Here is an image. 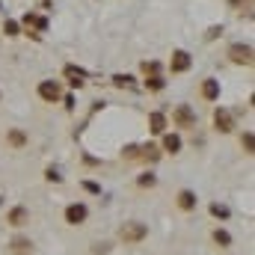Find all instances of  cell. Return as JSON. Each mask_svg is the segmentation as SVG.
<instances>
[{
  "label": "cell",
  "mask_w": 255,
  "mask_h": 255,
  "mask_svg": "<svg viewBox=\"0 0 255 255\" xmlns=\"http://www.w3.org/2000/svg\"><path fill=\"white\" fill-rule=\"evenodd\" d=\"M172 125L181 128V130H187V128H196V113H193L190 104H178V107L172 110Z\"/></svg>",
  "instance_id": "cell-1"
},
{
  "label": "cell",
  "mask_w": 255,
  "mask_h": 255,
  "mask_svg": "<svg viewBox=\"0 0 255 255\" xmlns=\"http://www.w3.org/2000/svg\"><path fill=\"white\" fill-rule=\"evenodd\" d=\"M145 235H148L145 223H125V226L119 229V238H122L125 244H139V241H142Z\"/></svg>",
  "instance_id": "cell-2"
},
{
  "label": "cell",
  "mask_w": 255,
  "mask_h": 255,
  "mask_svg": "<svg viewBox=\"0 0 255 255\" xmlns=\"http://www.w3.org/2000/svg\"><path fill=\"white\" fill-rule=\"evenodd\" d=\"M229 60L235 65H253V45H244V42H235L229 48Z\"/></svg>",
  "instance_id": "cell-3"
},
{
  "label": "cell",
  "mask_w": 255,
  "mask_h": 255,
  "mask_svg": "<svg viewBox=\"0 0 255 255\" xmlns=\"http://www.w3.org/2000/svg\"><path fill=\"white\" fill-rule=\"evenodd\" d=\"M86 217H89V208H86L83 202H71V205L65 208V223H68V226H83Z\"/></svg>",
  "instance_id": "cell-4"
},
{
  "label": "cell",
  "mask_w": 255,
  "mask_h": 255,
  "mask_svg": "<svg viewBox=\"0 0 255 255\" xmlns=\"http://www.w3.org/2000/svg\"><path fill=\"white\" fill-rule=\"evenodd\" d=\"M36 92H39V98H42V101H48V104L60 101V95H63V89H60V83H57V80H42Z\"/></svg>",
  "instance_id": "cell-5"
},
{
  "label": "cell",
  "mask_w": 255,
  "mask_h": 255,
  "mask_svg": "<svg viewBox=\"0 0 255 255\" xmlns=\"http://www.w3.org/2000/svg\"><path fill=\"white\" fill-rule=\"evenodd\" d=\"M190 65H193V57L187 51H175L172 60H169V71L172 74H184V71H190Z\"/></svg>",
  "instance_id": "cell-6"
},
{
  "label": "cell",
  "mask_w": 255,
  "mask_h": 255,
  "mask_svg": "<svg viewBox=\"0 0 255 255\" xmlns=\"http://www.w3.org/2000/svg\"><path fill=\"white\" fill-rule=\"evenodd\" d=\"M214 125H217L220 133H229V130L235 128V119H232V113H229L226 107H217V110H214Z\"/></svg>",
  "instance_id": "cell-7"
},
{
  "label": "cell",
  "mask_w": 255,
  "mask_h": 255,
  "mask_svg": "<svg viewBox=\"0 0 255 255\" xmlns=\"http://www.w3.org/2000/svg\"><path fill=\"white\" fill-rule=\"evenodd\" d=\"M199 92H202V98H205V101H220V80H214V77H205Z\"/></svg>",
  "instance_id": "cell-8"
},
{
  "label": "cell",
  "mask_w": 255,
  "mask_h": 255,
  "mask_svg": "<svg viewBox=\"0 0 255 255\" xmlns=\"http://www.w3.org/2000/svg\"><path fill=\"white\" fill-rule=\"evenodd\" d=\"M6 223H9V226H27V223H30V211L18 205V208H12V211L6 214Z\"/></svg>",
  "instance_id": "cell-9"
},
{
  "label": "cell",
  "mask_w": 255,
  "mask_h": 255,
  "mask_svg": "<svg viewBox=\"0 0 255 255\" xmlns=\"http://www.w3.org/2000/svg\"><path fill=\"white\" fill-rule=\"evenodd\" d=\"M196 202H199V199H196V193L193 190H181L178 193V199H175V205H178L181 211H196Z\"/></svg>",
  "instance_id": "cell-10"
},
{
  "label": "cell",
  "mask_w": 255,
  "mask_h": 255,
  "mask_svg": "<svg viewBox=\"0 0 255 255\" xmlns=\"http://www.w3.org/2000/svg\"><path fill=\"white\" fill-rule=\"evenodd\" d=\"M148 130H151V133H163V130H166V116H163L160 110L148 113Z\"/></svg>",
  "instance_id": "cell-11"
},
{
  "label": "cell",
  "mask_w": 255,
  "mask_h": 255,
  "mask_svg": "<svg viewBox=\"0 0 255 255\" xmlns=\"http://www.w3.org/2000/svg\"><path fill=\"white\" fill-rule=\"evenodd\" d=\"M181 136L178 133H163V151H169V154H178L181 151Z\"/></svg>",
  "instance_id": "cell-12"
},
{
  "label": "cell",
  "mask_w": 255,
  "mask_h": 255,
  "mask_svg": "<svg viewBox=\"0 0 255 255\" xmlns=\"http://www.w3.org/2000/svg\"><path fill=\"white\" fill-rule=\"evenodd\" d=\"M6 142H9L12 148H24V145H27V133L18 130V128H12V130L6 133Z\"/></svg>",
  "instance_id": "cell-13"
},
{
  "label": "cell",
  "mask_w": 255,
  "mask_h": 255,
  "mask_svg": "<svg viewBox=\"0 0 255 255\" xmlns=\"http://www.w3.org/2000/svg\"><path fill=\"white\" fill-rule=\"evenodd\" d=\"M9 247H12V253H15V255H30V253H33V244H30L27 238H15Z\"/></svg>",
  "instance_id": "cell-14"
},
{
  "label": "cell",
  "mask_w": 255,
  "mask_h": 255,
  "mask_svg": "<svg viewBox=\"0 0 255 255\" xmlns=\"http://www.w3.org/2000/svg\"><path fill=\"white\" fill-rule=\"evenodd\" d=\"M214 244L226 250V247H232V235H229L226 229H214Z\"/></svg>",
  "instance_id": "cell-15"
},
{
  "label": "cell",
  "mask_w": 255,
  "mask_h": 255,
  "mask_svg": "<svg viewBox=\"0 0 255 255\" xmlns=\"http://www.w3.org/2000/svg\"><path fill=\"white\" fill-rule=\"evenodd\" d=\"M166 86V80L160 77V74H151V77H145V89H151V92H160Z\"/></svg>",
  "instance_id": "cell-16"
},
{
  "label": "cell",
  "mask_w": 255,
  "mask_h": 255,
  "mask_svg": "<svg viewBox=\"0 0 255 255\" xmlns=\"http://www.w3.org/2000/svg\"><path fill=\"white\" fill-rule=\"evenodd\" d=\"M139 151H142V154H139V157H142V160H151V163H154V160H157V157H160V151H157V148H154V145H142V148H139Z\"/></svg>",
  "instance_id": "cell-17"
},
{
  "label": "cell",
  "mask_w": 255,
  "mask_h": 255,
  "mask_svg": "<svg viewBox=\"0 0 255 255\" xmlns=\"http://www.w3.org/2000/svg\"><path fill=\"white\" fill-rule=\"evenodd\" d=\"M211 214H214V217H220V220H229V214H232V211H229L226 205H220V202H214V205H211Z\"/></svg>",
  "instance_id": "cell-18"
},
{
  "label": "cell",
  "mask_w": 255,
  "mask_h": 255,
  "mask_svg": "<svg viewBox=\"0 0 255 255\" xmlns=\"http://www.w3.org/2000/svg\"><path fill=\"white\" fill-rule=\"evenodd\" d=\"M241 145H244V151H247V154H253V148H255L253 130H247V133H244V136H241Z\"/></svg>",
  "instance_id": "cell-19"
},
{
  "label": "cell",
  "mask_w": 255,
  "mask_h": 255,
  "mask_svg": "<svg viewBox=\"0 0 255 255\" xmlns=\"http://www.w3.org/2000/svg\"><path fill=\"white\" fill-rule=\"evenodd\" d=\"M136 184H139V187H154V184H157V178H154L151 172H145V175H142V178H139Z\"/></svg>",
  "instance_id": "cell-20"
},
{
  "label": "cell",
  "mask_w": 255,
  "mask_h": 255,
  "mask_svg": "<svg viewBox=\"0 0 255 255\" xmlns=\"http://www.w3.org/2000/svg\"><path fill=\"white\" fill-rule=\"evenodd\" d=\"M3 33L6 36H18V24L15 21H3Z\"/></svg>",
  "instance_id": "cell-21"
},
{
  "label": "cell",
  "mask_w": 255,
  "mask_h": 255,
  "mask_svg": "<svg viewBox=\"0 0 255 255\" xmlns=\"http://www.w3.org/2000/svg\"><path fill=\"white\" fill-rule=\"evenodd\" d=\"M142 71H145V74H157V71H160V65H157V63H142Z\"/></svg>",
  "instance_id": "cell-22"
},
{
  "label": "cell",
  "mask_w": 255,
  "mask_h": 255,
  "mask_svg": "<svg viewBox=\"0 0 255 255\" xmlns=\"http://www.w3.org/2000/svg\"><path fill=\"white\" fill-rule=\"evenodd\" d=\"M83 190H86V193H95V196H98V193H101V187H98L95 181H83Z\"/></svg>",
  "instance_id": "cell-23"
},
{
  "label": "cell",
  "mask_w": 255,
  "mask_h": 255,
  "mask_svg": "<svg viewBox=\"0 0 255 255\" xmlns=\"http://www.w3.org/2000/svg\"><path fill=\"white\" fill-rule=\"evenodd\" d=\"M45 178H48V181H57V184L63 181V175H60L57 169H48V172H45Z\"/></svg>",
  "instance_id": "cell-24"
},
{
  "label": "cell",
  "mask_w": 255,
  "mask_h": 255,
  "mask_svg": "<svg viewBox=\"0 0 255 255\" xmlns=\"http://www.w3.org/2000/svg\"><path fill=\"white\" fill-rule=\"evenodd\" d=\"M113 83H116V86H125V83H130V77H128V74H116Z\"/></svg>",
  "instance_id": "cell-25"
}]
</instances>
